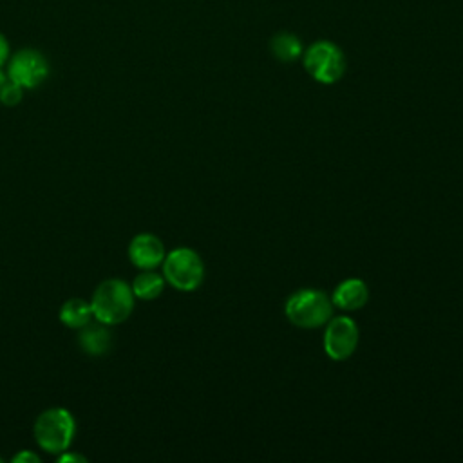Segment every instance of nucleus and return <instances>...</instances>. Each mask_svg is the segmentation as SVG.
<instances>
[{
	"instance_id": "nucleus-1",
	"label": "nucleus",
	"mask_w": 463,
	"mask_h": 463,
	"mask_svg": "<svg viewBox=\"0 0 463 463\" xmlns=\"http://www.w3.org/2000/svg\"><path fill=\"white\" fill-rule=\"evenodd\" d=\"M132 288L121 279H107L92 293L90 307L98 322L116 326L125 322L134 311Z\"/></svg>"
},
{
	"instance_id": "nucleus-2",
	"label": "nucleus",
	"mask_w": 463,
	"mask_h": 463,
	"mask_svg": "<svg viewBox=\"0 0 463 463\" xmlns=\"http://www.w3.org/2000/svg\"><path fill=\"white\" fill-rule=\"evenodd\" d=\"M33 432L40 449L49 454H60L71 447L76 432V421L67 409L51 407L38 414Z\"/></svg>"
},
{
	"instance_id": "nucleus-3",
	"label": "nucleus",
	"mask_w": 463,
	"mask_h": 463,
	"mask_svg": "<svg viewBox=\"0 0 463 463\" xmlns=\"http://www.w3.org/2000/svg\"><path fill=\"white\" fill-rule=\"evenodd\" d=\"M284 311L293 326L315 329L327 324L333 313V302L318 289H300L286 300Z\"/></svg>"
},
{
	"instance_id": "nucleus-4",
	"label": "nucleus",
	"mask_w": 463,
	"mask_h": 463,
	"mask_svg": "<svg viewBox=\"0 0 463 463\" xmlns=\"http://www.w3.org/2000/svg\"><path fill=\"white\" fill-rule=\"evenodd\" d=\"M165 280L179 291H195L204 279V264L190 248H175L163 259Z\"/></svg>"
},
{
	"instance_id": "nucleus-5",
	"label": "nucleus",
	"mask_w": 463,
	"mask_h": 463,
	"mask_svg": "<svg viewBox=\"0 0 463 463\" xmlns=\"http://www.w3.org/2000/svg\"><path fill=\"white\" fill-rule=\"evenodd\" d=\"M304 67L317 81L335 83L345 71V58L335 43L317 42L306 51Z\"/></svg>"
},
{
	"instance_id": "nucleus-6",
	"label": "nucleus",
	"mask_w": 463,
	"mask_h": 463,
	"mask_svg": "<svg viewBox=\"0 0 463 463\" xmlns=\"http://www.w3.org/2000/svg\"><path fill=\"white\" fill-rule=\"evenodd\" d=\"M49 76V61L36 49H20L7 60V78L24 89H36Z\"/></svg>"
},
{
	"instance_id": "nucleus-7",
	"label": "nucleus",
	"mask_w": 463,
	"mask_h": 463,
	"mask_svg": "<svg viewBox=\"0 0 463 463\" xmlns=\"http://www.w3.org/2000/svg\"><path fill=\"white\" fill-rule=\"evenodd\" d=\"M358 345V326L349 317H335L326 324L324 351L331 360H347Z\"/></svg>"
},
{
	"instance_id": "nucleus-8",
	"label": "nucleus",
	"mask_w": 463,
	"mask_h": 463,
	"mask_svg": "<svg viewBox=\"0 0 463 463\" xmlns=\"http://www.w3.org/2000/svg\"><path fill=\"white\" fill-rule=\"evenodd\" d=\"M165 255V244L154 233H137L128 244V259L139 269H154L161 266Z\"/></svg>"
},
{
	"instance_id": "nucleus-9",
	"label": "nucleus",
	"mask_w": 463,
	"mask_h": 463,
	"mask_svg": "<svg viewBox=\"0 0 463 463\" xmlns=\"http://www.w3.org/2000/svg\"><path fill=\"white\" fill-rule=\"evenodd\" d=\"M369 300V288L364 280L360 279H347L340 282L331 297L333 306L345 309V311H354L360 309L367 304Z\"/></svg>"
},
{
	"instance_id": "nucleus-10",
	"label": "nucleus",
	"mask_w": 463,
	"mask_h": 463,
	"mask_svg": "<svg viewBox=\"0 0 463 463\" xmlns=\"http://www.w3.org/2000/svg\"><path fill=\"white\" fill-rule=\"evenodd\" d=\"M78 331H80L78 344L83 353L90 356H101L109 353L112 345V336H110V331L107 329V324H101V322L92 324L90 320L87 326H83Z\"/></svg>"
},
{
	"instance_id": "nucleus-11",
	"label": "nucleus",
	"mask_w": 463,
	"mask_h": 463,
	"mask_svg": "<svg viewBox=\"0 0 463 463\" xmlns=\"http://www.w3.org/2000/svg\"><path fill=\"white\" fill-rule=\"evenodd\" d=\"M94 318L90 300L83 298H69L60 307V322L69 329H81Z\"/></svg>"
},
{
	"instance_id": "nucleus-12",
	"label": "nucleus",
	"mask_w": 463,
	"mask_h": 463,
	"mask_svg": "<svg viewBox=\"0 0 463 463\" xmlns=\"http://www.w3.org/2000/svg\"><path fill=\"white\" fill-rule=\"evenodd\" d=\"M165 277L156 273L154 269H143L141 273H137L130 284L132 293L136 298L141 300H154L163 293L165 288Z\"/></svg>"
},
{
	"instance_id": "nucleus-13",
	"label": "nucleus",
	"mask_w": 463,
	"mask_h": 463,
	"mask_svg": "<svg viewBox=\"0 0 463 463\" xmlns=\"http://www.w3.org/2000/svg\"><path fill=\"white\" fill-rule=\"evenodd\" d=\"M271 52L280 61H295L302 52V45L295 34L279 33L271 38Z\"/></svg>"
},
{
	"instance_id": "nucleus-14",
	"label": "nucleus",
	"mask_w": 463,
	"mask_h": 463,
	"mask_svg": "<svg viewBox=\"0 0 463 463\" xmlns=\"http://www.w3.org/2000/svg\"><path fill=\"white\" fill-rule=\"evenodd\" d=\"M24 98V87L7 80V83L4 85V89L0 90V101L5 105V107H14L22 101Z\"/></svg>"
},
{
	"instance_id": "nucleus-15",
	"label": "nucleus",
	"mask_w": 463,
	"mask_h": 463,
	"mask_svg": "<svg viewBox=\"0 0 463 463\" xmlns=\"http://www.w3.org/2000/svg\"><path fill=\"white\" fill-rule=\"evenodd\" d=\"M29 461L38 463L40 458L34 452H31V450H20L18 454L13 456V463H29Z\"/></svg>"
},
{
	"instance_id": "nucleus-16",
	"label": "nucleus",
	"mask_w": 463,
	"mask_h": 463,
	"mask_svg": "<svg viewBox=\"0 0 463 463\" xmlns=\"http://www.w3.org/2000/svg\"><path fill=\"white\" fill-rule=\"evenodd\" d=\"M56 461H61V463H65V461H78V463H85L87 461V458L85 456H81V454H71L69 452V449L67 450H63V452H60V454H56Z\"/></svg>"
},
{
	"instance_id": "nucleus-17",
	"label": "nucleus",
	"mask_w": 463,
	"mask_h": 463,
	"mask_svg": "<svg viewBox=\"0 0 463 463\" xmlns=\"http://www.w3.org/2000/svg\"><path fill=\"white\" fill-rule=\"evenodd\" d=\"M9 56H11V54H9V43H7L5 36L0 33V67L7 63Z\"/></svg>"
},
{
	"instance_id": "nucleus-18",
	"label": "nucleus",
	"mask_w": 463,
	"mask_h": 463,
	"mask_svg": "<svg viewBox=\"0 0 463 463\" xmlns=\"http://www.w3.org/2000/svg\"><path fill=\"white\" fill-rule=\"evenodd\" d=\"M7 80H9V78H7V72H4V71L0 69V90L4 89V85L7 83Z\"/></svg>"
},
{
	"instance_id": "nucleus-19",
	"label": "nucleus",
	"mask_w": 463,
	"mask_h": 463,
	"mask_svg": "<svg viewBox=\"0 0 463 463\" xmlns=\"http://www.w3.org/2000/svg\"><path fill=\"white\" fill-rule=\"evenodd\" d=\"M0 461H2V458H0Z\"/></svg>"
}]
</instances>
